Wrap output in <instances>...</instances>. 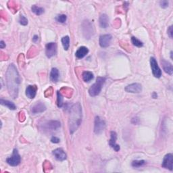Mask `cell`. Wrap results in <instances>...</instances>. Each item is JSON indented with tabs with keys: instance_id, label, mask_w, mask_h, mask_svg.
<instances>
[{
	"instance_id": "1",
	"label": "cell",
	"mask_w": 173,
	"mask_h": 173,
	"mask_svg": "<svg viewBox=\"0 0 173 173\" xmlns=\"http://www.w3.org/2000/svg\"><path fill=\"white\" fill-rule=\"evenodd\" d=\"M7 88L10 96L13 99H16L18 96L19 85L21 84V78L17 68L14 64H9L6 74Z\"/></svg>"
},
{
	"instance_id": "2",
	"label": "cell",
	"mask_w": 173,
	"mask_h": 173,
	"mask_svg": "<svg viewBox=\"0 0 173 173\" xmlns=\"http://www.w3.org/2000/svg\"><path fill=\"white\" fill-rule=\"evenodd\" d=\"M82 122V107L79 103H77L70 107L68 126L70 134H73L80 126Z\"/></svg>"
},
{
	"instance_id": "3",
	"label": "cell",
	"mask_w": 173,
	"mask_h": 173,
	"mask_svg": "<svg viewBox=\"0 0 173 173\" xmlns=\"http://www.w3.org/2000/svg\"><path fill=\"white\" fill-rule=\"evenodd\" d=\"M106 82L105 77H99L97 78L96 82L91 86L89 89V93L91 97H95L98 96L102 89L104 83Z\"/></svg>"
},
{
	"instance_id": "4",
	"label": "cell",
	"mask_w": 173,
	"mask_h": 173,
	"mask_svg": "<svg viewBox=\"0 0 173 173\" xmlns=\"http://www.w3.org/2000/svg\"><path fill=\"white\" fill-rule=\"evenodd\" d=\"M21 161V156L19 154L18 150L16 149H14L13 150L12 156L6 159V162H7L8 164L11 166H17L18 165L20 164Z\"/></svg>"
},
{
	"instance_id": "5",
	"label": "cell",
	"mask_w": 173,
	"mask_h": 173,
	"mask_svg": "<svg viewBox=\"0 0 173 173\" xmlns=\"http://www.w3.org/2000/svg\"><path fill=\"white\" fill-rule=\"evenodd\" d=\"M106 128V122L100 116H96L95 118L94 132L96 135H100Z\"/></svg>"
},
{
	"instance_id": "6",
	"label": "cell",
	"mask_w": 173,
	"mask_h": 173,
	"mask_svg": "<svg viewBox=\"0 0 173 173\" xmlns=\"http://www.w3.org/2000/svg\"><path fill=\"white\" fill-rule=\"evenodd\" d=\"M150 65H151V68L153 76L156 78H160L162 76V70L160 68L157 62H156L154 58L152 57L150 58Z\"/></svg>"
},
{
	"instance_id": "7",
	"label": "cell",
	"mask_w": 173,
	"mask_h": 173,
	"mask_svg": "<svg viewBox=\"0 0 173 173\" xmlns=\"http://www.w3.org/2000/svg\"><path fill=\"white\" fill-rule=\"evenodd\" d=\"M57 45L55 43H49L45 46V54L48 58H51L56 54Z\"/></svg>"
},
{
	"instance_id": "8",
	"label": "cell",
	"mask_w": 173,
	"mask_h": 173,
	"mask_svg": "<svg viewBox=\"0 0 173 173\" xmlns=\"http://www.w3.org/2000/svg\"><path fill=\"white\" fill-rule=\"evenodd\" d=\"M162 167L172 171L173 170V155L172 153L166 154L162 162Z\"/></svg>"
},
{
	"instance_id": "9",
	"label": "cell",
	"mask_w": 173,
	"mask_h": 173,
	"mask_svg": "<svg viewBox=\"0 0 173 173\" xmlns=\"http://www.w3.org/2000/svg\"><path fill=\"white\" fill-rule=\"evenodd\" d=\"M44 129L46 130H50V131H53L60 128L61 126V124L59 121L57 120H50L46 123L44 124Z\"/></svg>"
},
{
	"instance_id": "10",
	"label": "cell",
	"mask_w": 173,
	"mask_h": 173,
	"mask_svg": "<svg viewBox=\"0 0 173 173\" xmlns=\"http://www.w3.org/2000/svg\"><path fill=\"white\" fill-rule=\"evenodd\" d=\"M112 35L110 34L103 35L100 37V45L102 48H106L109 46L112 41Z\"/></svg>"
},
{
	"instance_id": "11",
	"label": "cell",
	"mask_w": 173,
	"mask_h": 173,
	"mask_svg": "<svg viewBox=\"0 0 173 173\" xmlns=\"http://www.w3.org/2000/svg\"><path fill=\"white\" fill-rule=\"evenodd\" d=\"M117 134L115 131H111L110 133V139L109 141V145L111 148H113L115 152H119L120 149V145L116 143Z\"/></svg>"
},
{
	"instance_id": "12",
	"label": "cell",
	"mask_w": 173,
	"mask_h": 173,
	"mask_svg": "<svg viewBox=\"0 0 173 173\" xmlns=\"http://www.w3.org/2000/svg\"><path fill=\"white\" fill-rule=\"evenodd\" d=\"M125 91L128 93H139L142 91V86L139 83H133L125 87Z\"/></svg>"
},
{
	"instance_id": "13",
	"label": "cell",
	"mask_w": 173,
	"mask_h": 173,
	"mask_svg": "<svg viewBox=\"0 0 173 173\" xmlns=\"http://www.w3.org/2000/svg\"><path fill=\"white\" fill-rule=\"evenodd\" d=\"M53 154L55 156V159L58 161H64L67 158L66 153H65L64 150L61 148H58L54 149L53 151Z\"/></svg>"
},
{
	"instance_id": "14",
	"label": "cell",
	"mask_w": 173,
	"mask_h": 173,
	"mask_svg": "<svg viewBox=\"0 0 173 173\" xmlns=\"http://www.w3.org/2000/svg\"><path fill=\"white\" fill-rule=\"evenodd\" d=\"M46 110V106H45V104L43 103H42L41 102H37L35 105L32 107L31 111L32 112L36 114H39L43 112L44 111Z\"/></svg>"
},
{
	"instance_id": "15",
	"label": "cell",
	"mask_w": 173,
	"mask_h": 173,
	"mask_svg": "<svg viewBox=\"0 0 173 173\" xmlns=\"http://www.w3.org/2000/svg\"><path fill=\"white\" fill-rule=\"evenodd\" d=\"M37 91V87L36 85H28L26 89V96L29 99H33L36 96Z\"/></svg>"
},
{
	"instance_id": "16",
	"label": "cell",
	"mask_w": 173,
	"mask_h": 173,
	"mask_svg": "<svg viewBox=\"0 0 173 173\" xmlns=\"http://www.w3.org/2000/svg\"><path fill=\"white\" fill-rule=\"evenodd\" d=\"M88 53H89V50L86 47L81 46L77 50L75 55L77 59H82Z\"/></svg>"
},
{
	"instance_id": "17",
	"label": "cell",
	"mask_w": 173,
	"mask_h": 173,
	"mask_svg": "<svg viewBox=\"0 0 173 173\" xmlns=\"http://www.w3.org/2000/svg\"><path fill=\"white\" fill-rule=\"evenodd\" d=\"M99 22H100V26L101 28H106L107 27H108V24H109L108 16H107V14H101Z\"/></svg>"
},
{
	"instance_id": "18",
	"label": "cell",
	"mask_w": 173,
	"mask_h": 173,
	"mask_svg": "<svg viewBox=\"0 0 173 173\" xmlns=\"http://www.w3.org/2000/svg\"><path fill=\"white\" fill-rule=\"evenodd\" d=\"M161 63L162 64L163 69H164L166 73H167L169 75H172L173 73V68L172 65L168 62L164 60H162L161 61Z\"/></svg>"
},
{
	"instance_id": "19",
	"label": "cell",
	"mask_w": 173,
	"mask_h": 173,
	"mask_svg": "<svg viewBox=\"0 0 173 173\" xmlns=\"http://www.w3.org/2000/svg\"><path fill=\"white\" fill-rule=\"evenodd\" d=\"M60 73L59 70H58L56 68H53L51 70L50 73V80L51 82L56 83L58 82V79H59Z\"/></svg>"
},
{
	"instance_id": "20",
	"label": "cell",
	"mask_w": 173,
	"mask_h": 173,
	"mask_svg": "<svg viewBox=\"0 0 173 173\" xmlns=\"http://www.w3.org/2000/svg\"><path fill=\"white\" fill-rule=\"evenodd\" d=\"M82 77L85 82L88 83V82H90L91 80L93 79L94 76H93V74L91 73V72L85 71L83 72V73L82 74Z\"/></svg>"
},
{
	"instance_id": "21",
	"label": "cell",
	"mask_w": 173,
	"mask_h": 173,
	"mask_svg": "<svg viewBox=\"0 0 173 173\" xmlns=\"http://www.w3.org/2000/svg\"><path fill=\"white\" fill-rule=\"evenodd\" d=\"M0 103H1L2 105L8 107L9 110H14L16 108L15 104L13 103V102H10V101L5 100L4 99H1V100H0Z\"/></svg>"
},
{
	"instance_id": "22",
	"label": "cell",
	"mask_w": 173,
	"mask_h": 173,
	"mask_svg": "<svg viewBox=\"0 0 173 173\" xmlns=\"http://www.w3.org/2000/svg\"><path fill=\"white\" fill-rule=\"evenodd\" d=\"M61 41L64 50L67 51L70 47V37L68 36H65V37L62 38Z\"/></svg>"
},
{
	"instance_id": "23",
	"label": "cell",
	"mask_w": 173,
	"mask_h": 173,
	"mask_svg": "<svg viewBox=\"0 0 173 173\" xmlns=\"http://www.w3.org/2000/svg\"><path fill=\"white\" fill-rule=\"evenodd\" d=\"M31 10L32 12L34 13V14H35L37 16L41 15L44 12V9L43 8L38 7V6H37L36 5H33L32 6Z\"/></svg>"
},
{
	"instance_id": "24",
	"label": "cell",
	"mask_w": 173,
	"mask_h": 173,
	"mask_svg": "<svg viewBox=\"0 0 173 173\" xmlns=\"http://www.w3.org/2000/svg\"><path fill=\"white\" fill-rule=\"evenodd\" d=\"M131 42H132V43L135 45V46L137 47H141L143 45V42L139 40L137 38H136L135 37H131Z\"/></svg>"
},
{
	"instance_id": "25",
	"label": "cell",
	"mask_w": 173,
	"mask_h": 173,
	"mask_svg": "<svg viewBox=\"0 0 173 173\" xmlns=\"http://www.w3.org/2000/svg\"><path fill=\"white\" fill-rule=\"evenodd\" d=\"M145 164V160H134L132 162V166L134 168H139Z\"/></svg>"
},
{
	"instance_id": "26",
	"label": "cell",
	"mask_w": 173,
	"mask_h": 173,
	"mask_svg": "<svg viewBox=\"0 0 173 173\" xmlns=\"http://www.w3.org/2000/svg\"><path fill=\"white\" fill-rule=\"evenodd\" d=\"M67 16L65 14H60L58 15L55 18V20L57 21V22H60V23H64L66 21Z\"/></svg>"
},
{
	"instance_id": "27",
	"label": "cell",
	"mask_w": 173,
	"mask_h": 173,
	"mask_svg": "<svg viewBox=\"0 0 173 173\" xmlns=\"http://www.w3.org/2000/svg\"><path fill=\"white\" fill-rule=\"evenodd\" d=\"M57 104L59 107H62L63 106V97L59 91L57 93Z\"/></svg>"
},
{
	"instance_id": "28",
	"label": "cell",
	"mask_w": 173,
	"mask_h": 173,
	"mask_svg": "<svg viewBox=\"0 0 173 173\" xmlns=\"http://www.w3.org/2000/svg\"><path fill=\"white\" fill-rule=\"evenodd\" d=\"M19 23H20L22 26H26L28 24V20L25 16L21 15L19 18Z\"/></svg>"
},
{
	"instance_id": "29",
	"label": "cell",
	"mask_w": 173,
	"mask_h": 173,
	"mask_svg": "<svg viewBox=\"0 0 173 173\" xmlns=\"http://www.w3.org/2000/svg\"><path fill=\"white\" fill-rule=\"evenodd\" d=\"M160 5L161 8H166L168 7V1H162L160 2Z\"/></svg>"
},
{
	"instance_id": "30",
	"label": "cell",
	"mask_w": 173,
	"mask_h": 173,
	"mask_svg": "<svg viewBox=\"0 0 173 173\" xmlns=\"http://www.w3.org/2000/svg\"><path fill=\"white\" fill-rule=\"evenodd\" d=\"M168 35L170 37V38H172V35H173V28L172 26H170L168 29Z\"/></svg>"
},
{
	"instance_id": "31",
	"label": "cell",
	"mask_w": 173,
	"mask_h": 173,
	"mask_svg": "<svg viewBox=\"0 0 173 173\" xmlns=\"http://www.w3.org/2000/svg\"><path fill=\"white\" fill-rule=\"evenodd\" d=\"M51 141L54 143H58L60 142V139L56 137H52L51 139Z\"/></svg>"
},
{
	"instance_id": "32",
	"label": "cell",
	"mask_w": 173,
	"mask_h": 173,
	"mask_svg": "<svg viewBox=\"0 0 173 173\" xmlns=\"http://www.w3.org/2000/svg\"><path fill=\"white\" fill-rule=\"evenodd\" d=\"M0 47H1V49H4V47H6V43H4V41H0Z\"/></svg>"
},
{
	"instance_id": "33",
	"label": "cell",
	"mask_w": 173,
	"mask_h": 173,
	"mask_svg": "<svg viewBox=\"0 0 173 173\" xmlns=\"http://www.w3.org/2000/svg\"><path fill=\"white\" fill-rule=\"evenodd\" d=\"M39 40V37L37 35H35L33 38H32V41L35 42V43H37V42Z\"/></svg>"
},
{
	"instance_id": "34",
	"label": "cell",
	"mask_w": 173,
	"mask_h": 173,
	"mask_svg": "<svg viewBox=\"0 0 173 173\" xmlns=\"http://www.w3.org/2000/svg\"><path fill=\"white\" fill-rule=\"evenodd\" d=\"M133 120H135V122H133V123L135 124V125L138 124L139 122V120L137 118H133Z\"/></svg>"
},
{
	"instance_id": "35",
	"label": "cell",
	"mask_w": 173,
	"mask_h": 173,
	"mask_svg": "<svg viewBox=\"0 0 173 173\" xmlns=\"http://www.w3.org/2000/svg\"><path fill=\"white\" fill-rule=\"evenodd\" d=\"M152 97H153V98L156 99V98H157V97H158V95L156 94L155 92H153V94H152Z\"/></svg>"
},
{
	"instance_id": "36",
	"label": "cell",
	"mask_w": 173,
	"mask_h": 173,
	"mask_svg": "<svg viewBox=\"0 0 173 173\" xmlns=\"http://www.w3.org/2000/svg\"><path fill=\"white\" fill-rule=\"evenodd\" d=\"M171 59H172V51L171 52Z\"/></svg>"
}]
</instances>
